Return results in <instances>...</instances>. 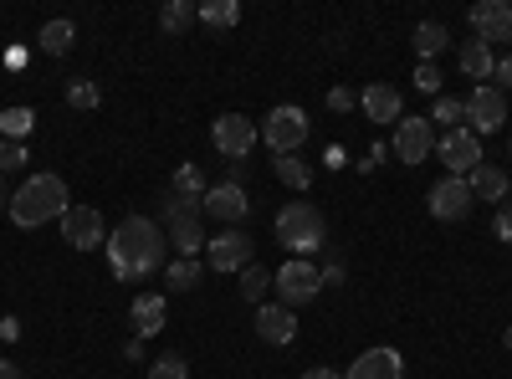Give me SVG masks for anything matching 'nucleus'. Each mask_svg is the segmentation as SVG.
Returning <instances> with one entry per match:
<instances>
[{"mask_svg":"<svg viewBox=\"0 0 512 379\" xmlns=\"http://www.w3.org/2000/svg\"><path fill=\"white\" fill-rule=\"evenodd\" d=\"M164 231L149 221V216H123L113 231H108V262H113V272L123 277V282H144V277H154L159 267H164Z\"/></svg>","mask_w":512,"mask_h":379,"instance_id":"obj_1","label":"nucleus"},{"mask_svg":"<svg viewBox=\"0 0 512 379\" xmlns=\"http://www.w3.org/2000/svg\"><path fill=\"white\" fill-rule=\"evenodd\" d=\"M72 210L67 200V185L57 175H31L16 195H11V221L21 231H36V226H47V221H62Z\"/></svg>","mask_w":512,"mask_h":379,"instance_id":"obj_2","label":"nucleus"},{"mask_svg":"<svg viewBox=\"0 0 512 379\" xmlns=\"http://www.w3.org/2000/svg\"><path fill=\"white\" fill-rule=\"evenodd\" d=\"M277 241L292 251V257H313L328 241V221L318 205H282L277 210Z\"/></svg>","mask_w":512,"mask_h":379,"instance_id":"obj_3","label":"nucleus"},{"mask_svg":"<svg viewBox=\"0 0 512 379\" xmlns=\"http://www.w3.org/2000/svg\"><path fill=\"white\" fill-rule=\"evenodd\" d=\"M262 139H267V149L282 159V154H297L308 144V113L303 108H292V103H282V108H272L267 118H262Z\"/></svg>","mask_w":512,"mask_h":379,"instance_id":"obj_4","label":"nucleus"},{"mask_svg":"<svg viewBox=\"0 0 512 379\" xmlns=\"http://www.w3.org/2000/svg\"><path fill=\"white\" fill-rule=\"evenodd\" d=\"M164 216H169V241H175L180 257H200L205 241H210V236H205V226H200V216H205L200 200H175V195H169Z\"/></svg>","mask_w":512,"mask_h":379,"instance_id":"obj_5","label":"nucleus"},{"mask_svg":"<svg viewBox=\"0 0 512 379\" xmlns=\"http://www.w3.org/2000/svg\"><path fill=\"white\" fill-rule=\"evenodd\" d=\"M272 287H277V298H282V308H303V303H313L318 292H323V272L313 267V262H303V257H292L282 272H272Z\"/></svg>","mask_w":512,"mask_h":379,"instance_id":"obj_6","label":"nucleus"},{"mask_svg":"<svg viewBox=\"0 0 512 379\" xmlns=\"http://www.w3.org/2000/svg\"><path fill=\"white\" fill-rule=\"evenodd\" d=\"M205 257H210V267H216V272H241V267L256 262V241L241 226H231V231H216V236L205 241Z\"/></svg>","mask_w":512,"mask_h":379,"instance_id":"obj_7","label":"nucleus"},{"mask_svg":"<svg viewBox=\"0 0 512 379\" xmlns=\"http://www.w3.org/2000/svg\"><path fill=\"white\" fill-rule=\"evenodd\" d=\"M436 154H441V164L456 175V180H466L482 164V139L472 134V129H446L441 139H436Z\"/></svg>","mask_w":512,"mask_h":379,"instance_id":"obj_8","label":"nucleus"},{"mask_svg":"<svg viewBox=\"0 0 512 379\" xmlns=\"http://www.w3.org/2000/svg\"><path fill=\"white\" fill-rule=\"evenodd\" d=\"M210 144H216L231 164H241L251 154V144H256V123L246 113H221L216 123H210Z\"/></svg>","mask_w":512,"mask_h":379,"instance_id":"obj_9","label":"nucleus"},{"mask_svg":"<svg viewBox=\"0 0 512 379\" xmlns=\"http://www.w3.org/2000/svg\"><path fill=\"white\" fill-rule=\"evenodd\" d=\"M466 123H472V134H502V123H507V98L502 88H492V82H482V88L466 98Z\"/></svg>","mask_w":512,"mask_h":379,"instance_id":"obj_10","label":"nucleus"},{"mask_svg":"<svg viewBox=\"0 0 512 379\" xmlns=\"http://www.w3.org/2000/svg\"><path fill=\"white\" fill-rule=\"evenodd\" d=\"M395 154H400V164H425L436 154V123L431 118H400L395 123Z\"/></svg>","mask_w":512,"mask_h":379,"instance_id":"obj_11","label":"nucleus"},{"mask_svg":"<svg viewBox=\"0 0 512 379\" xmlns=\"http://www.w3.org/2000/svg\"><path fill=\"white\" fill-rule=\"evenodd\" d=\"M200 210H205V216H216V221H226V226H241V221L251 216V195H246V185L221 180V185H210V190H205Z\"/></svg>","mask_w":512,"mask_h":379,"instance_id":"obj_12","label":"nucleus"},{"mask_svg":"<svg viewBox=\"0 0 512 379\" xmlns=\"http://www.w3.org/2000/svg\"><path fill=\"white\" fill-rule=\"evenodd\" d=\"M62 241L77 246V251H93V246H108V226L98 216V205H72L62 216Z\"/></svg>","mask_w":512,"mask_h":379,"instance_id":"obj_13","label":"nucleus"},{"mask_svg":"<svg viewBox=\"0 0 512 379\" xmlns=\"http://www.w3.org/2000/svg\"><path fill=\"white\" fill-rule=\"evenodd\" d=\"M472 185L466 180H456V175H446V180H436L431 185V216L436 221H466L472 216Z\"/></svg>","mask_w":512,"mask_h":379,"instance_id":"obj_14","label":"nucleus"},{"mask_svg":"<svg viewBox=\"0 0 512 379\" xmlns=\"http://www.w3.org/2000/svg\"><path fill=\"white\" fill-rule=\"evenodd\" d=\"M256 339L272 344V349H287L297 339V313L282 308V303H262L256 308Z\"/></svg>","mask_w":512,"mask_h":379,"instance_id":"obj_15","label":"nucleus"},{"mask_svg":"<svg viewBox=\"0 0 512 379\" xmlns=\"http://www.w3.org/2000/svg\"><path fill=\"white\" fill-rule=\"evenodd\" d=\"M472 31L477 41H512V6L507 0H482V6H472Z\"/></svg>","mask_w":512,"mask_h":379,"instance_id":"obj_16","label":"nucleus"},{"mask_svg":"<svg viewBox=\"0 0 512 379\" xmlns=\"http://www.w3.org/2000/svg\"><path fill=\"white\" fill-rule=\"evenodd\" d=\"M344 379H405V359H400L395 349H364V354L344 369Z\"/></svg>","mask_w":512,"mask_h":379,"instance_id":"obj_17","label":"nucleus"},{"mask_svg":"<svg viewBox=\"0 0 512 379\" xmlns=\"http://www.w3.org/2000/svg\"><path fill=\"white\" fill-rule=\"evenodd\" d=\"M359 108L369 113V123H400V93L390 82H369L359 93Z\"/></svg>","mask_w":512,"mask_h":379,"instance_id":"obj_18","label":"nucleus"},{"mask_svg":"<svg viewBox=\"0 0 512 379\" xmlns=\"http://www.w3.org/2000/svg\"><path fill=\"white\" fill-rule=\"evenodd\" d=\"M466 185H472L477 200H492V205H502L512 195V180H507V170H497V164H477V170L466 175Z\"/></svg>","mask_w":512,"mask_h":379,"instance_id":"obj_19","label":"nucleus"},{"mask_svg":"<svg viewBox=\"0 0 512 379\" xmlns=\"http://www.w3.org/2000/svg\"><path fill=\"white\" fill-rule=\"evenodd\" d=\"M128 323H134V339H154V333L164 328V298H159V292H139Z\"/></svg>","mask_w":512,"mask_h":379,"instance_id":"obj_20","label":"nucleus"},{"mask_svg":"<svg viewBox=\"0 0 512 379\" xmlns=\"http://www.w3.org/2000/svg\"><path fill=\"white\" fill-rule=\"evenodd\" d=\"M410 47H415V57H420V62H436V57L451 47V31H446L441 21H420V26H415V36H410Z\"/></svg>","mask_w":512,"mask_h":379,"instance_id":"obj_21","label":"nucleus"},{"mask_svg":"<svg viewBox=\"0 0 512 379\" xmlns=\"http://www.w3.org/2000/svg\"><path fill=\"white\" fill-rule=\"evenodd\" d=\"M72 41H77V26H72L67 16H57V21H47V26L36 31V47L47 52V57H67Z\"/></svg>","mask_w":512,"mask_h":379,"instance_id":"obj_22","label":"nucleus"},{"mask_svg":"<svg viewBox=\"0 0 512 379\" xmlns=\"http://www.w3.org/2000/svg\"><path fill=\"white\" fill-rule=\"evenodd\" d=\"M461 72L477 77V82H487V77L497 72V57H492L487 41H466V47H461Z\"/></svg>","mask_w":512,"mask_h":379,"instance_id":"obj_23","label":"nucleus"},{"mask_svg":"<svg viewBox=\"0 0 512 379\" xmlns=\"http://www.w3.org/2000/svg\"><path fill=\"white\" fill-rule=\"evenodd\" d=\"M277 180H282L287 190L303 195V190L313 185V164H303V154H282V159H277Z\"/></svg>","mask_w":512,"mask_h":379,"instance_id":"obj_24","label":"nucleus"},{"mask_svg":"<svg viewBox=\"0 0 512 379\" xmlns=\"http://www.w3.org/2000/svg\"><path fill=\"white\" fill-rule=\"evenodd\" d=\"M267 292H272V272H267L262 262L241 267V298H246V303H256V308H262V298H267Z\"/></svg>","mask_w":512,"mask_h":379,"instance_id":"obj_25","label":"nucleus"},{"mask_svg":"<svg viewBox=\"0 0 512 379\" xmlns=\"http://www.w3.org/2000/svg\"><path fill=\"white\" fill-rule=\"evenodd\" d=\"M195 21H205V26H236L241 21V6L236 0H205V6H195Z\"/></svg>","mask_w":512,"mask_h":379,"instance_id":"obj_26","label":"nucleus"},{"mask_svg":"<svg viewBox=\"0 0 512 379\" xmlns=\"http://www.w3.org/2000/svg\"><path fill=\"white\" fill-rule=\"evenodd\" d=\"M190 21H195V6H190V0H164V6H159V26H164L169 36L190 31Z\"/></svg>","mask_w":512,"mask_h":379,"instance_id":"obj_27","label":"nucleus"},{"mask_svg":"<svg viewBox=\"0 0 512 379\" xmlns=\"http://www.w3.org/2000/svg\"><path fill=\"white\" fill-rule=\"evenodd\" d=\"M205 175H200V164H180L175 170V200H205Z\"/></svg>","mask_w":512,"mask_h":379,"instance_id":"obj_28","label":"nucleus"},{"mask_svg":"<svg viewBox=\"0 0 512 379\" xmlns=\"http://www.w3.org/2000/svg\"><path fill=\"white\" fill-rule=\"evenodd\" d=\"M31 123H36V113H31V108H6V113H0V134H6L11 144H26Z\"/></svg>","mask_w":512,"mask_h":379,"instance_id":"obj_29","label":"nucleus"},{"mask_svg":"<svg viewBox=\"0 0 512 379\" xmlns=\"http://www.w3.org/2000/svg\"><path fill=\"white\" fill-rule=\"evenodd\" d=\"M200 277H205V267H200L195 257H175V262H169V287H175V292L200 287Z\"/></svg>","mask_w":512,"mask_h":379,"instance_id":"obj_30","label":"nucleus"},{"mask_svg":"<svg viewBox=\"0 0 512 379\" xmlns=\"http://www.w3.org/2000/svg\"><path fill=\"white\" fill-rule=\"evenodd\" d=\"M67 103H72V108H98V103H103V88H98L93 77H72V82H67Z\"/></svg>","mask_w":512,"mask_h":379,"instance_id":"obj_31","label":"nucleus"},{"mask_svg":"<svg viewBox=\"0 0 512 379\" xmlns=\"http://www.w3.org/2000/svg\"><path fill=\"white\" fill-rule=\"evenodd\" d=\"M461 118H466V103L461 98H436V108H431V123H446V129H461Z\"/></svg>","mask_w":512,"mask_h":379,"instance_id":"obj_32","label":"nucleus"},{"mask_svg":"<svg viewBox=\"0 0 512 379\" xmlns=\"http://www.w3.org/2000/svg\"><path fill=\"white\" fill-rule=\"evenodd\" d=\"M415 93L441 98V67L436 62H415Z\"/></svg>","mask_w":512,"mask_h":379,"instance_id":"obj_33","label":"nucleus"},{"mask_svg":"<svg viewBox=\"0 0 512 379\" xmlns=\"http://www.w3.org/2000/svg\"><path fill=\"white\" fill-rule=\"evenodd\" d=\"M149 379H190V364H185L180 354H164V359H154Z\"/></svg>","mask_w":512,"mask_h":379,"instance_id":"obj_34","label":"nucleus"},{"mask_svg":"<svg viewBox=\"0 0 512 379\" xmlns=\"http://www.w3.org/2000/svg\"><path fill=\"white\" fill-rule=\"evenodd\" d=\"M21 164H26V144H0V175H11V170H21Z\"/></svg>","mask_w":512,"mask_h":379,"instance_id":"obj_35","label":"nucleus"},{"mask_svg":"<svg viewBox=\"0 0 512 379\" xmlns=\"http://www.w3.org/2000/svg\"><path fill=\"white\" fill-rule=\"evenodd\" d=\"M492 231H497V241H507V246H512V195L497 205V221H492Z\"/></svg>","mask_w":512,"mask_h":379,"instance_id":"obj_36","label":"nucleus"},{"mask_svg":"<svg viewBox=\"0 0 512 379\" xmlns=\"http://www.w3.org/2000/svg\"><path fill=\"white\" fill-rule=\"evenodd\" d=\"M354 103H359V98H354L349 88H333V93H328V108H333V113H349Z\"/></svg>","mask_w":512,"mask_h":379,"instance_id":"obj_37","label":"nucleus"},{"mask_svg":"<svg viewBox=\"0 0 512 379\" xmlns=\"http://www.w3.org/2000/svg\"><path fill=\"white\" fill-rule=\"evenodd\" d=\"M497 82H502V93H512V52L507 57H497V72H492Z\"/></svg>","mask_w":512,"mask_h":379,"instance_id":"obj_38","label":"nucleus"},{"mask_svg":"<svg viewBox=\"0 0 512 379\" xmlns=\"http://www.w3.org/2000/svg\"><path fill=\"white\" fill-rule=\"evenodd\" d=\"M0 339L16 344V339H21V323H16V318H0Z\"/></svg>","mask_w":512,"mask_h":379,"instance_id":"obj_39","label":"nucleus"},{"mask_svg":"<svg viewBox=\"0 0 512 379\" xmlns=\"http://www.w3.org/2000/svg\"><path fill=\"white\" fill-rule=\"evenodd\" d=\"M323 164H328V170H338V164H349V154H344V149H338V144H333V149L323 154Z\"/></svg>","mask_w":512,"mask_h":379,"instance_id":"obj_40","label":"nucleus"},{"mask_svg":"<svg viewBox=\"0 0 512 379\" xmlns=\"http://www.w3.org/2000/svg\"><path fill=\"white\" fill-rule=\"evenodd\" d=\"M303 379H344V374H338V369H308Z\"/></svg>","mask_w":512,"mask_h":379,"instance_id":"obj_41","label":"nucleus"},{"mask_svg":"<svg viewBox=\"0 0 512 379\" xmlns=\"http://www.w3.org/2000/svg\"><path fill=\"white\" fill-rule=\"evenodd\" d=\"M0 379H21V369H16L11 359H0Z\"/></svg>","mask_w":512,"mask_h":379,"instance_id":"obj_42","label":"nucleus"},{"mask_svg":"<svg viewBox=\"0 0 512 379\" xmlns=\"http://www.w3.org/2000/svg\"><path fill=\"white\" fill-rule=\"evenodd\" d=\"M0 210H11V190H6V175H0Z\"/></svg>","mask_w":512,"mask_h":379,"instance_id":"obj_43","label":"nucleus"},{"mask_svg":"<svg viewBox=\"0 0 512 379\" xmlns=\"http://www.w3.org/2000/svg\"><path fill=\"white\" fill-rule=\"evenodd\" d=\"M507 349H512V328H507Z\"/></svg>","mask_w":512,"mask_h":379,"instance_id":"obj_44","label":"nucleus"}]
</instances>
